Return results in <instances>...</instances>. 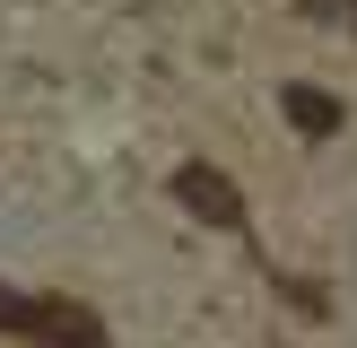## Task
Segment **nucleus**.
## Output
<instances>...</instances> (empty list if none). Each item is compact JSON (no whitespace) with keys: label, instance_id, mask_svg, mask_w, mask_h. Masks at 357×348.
I'll return each instance as SVG.
<instances>
[{"label":"nucleus","instance_id":"f257e3e1","mask_svg":"<svg viewBox=\"0 0 357 348\" xmlns=\"http://www.w3.org/2000/svg\"><path fill=\"white\" fill-rule=\"evenodd\" d=\"M174 200H183L201 226H244V191L227 183L218 166H201V157H192V166H174Z\"/></svg>","mask_w":357,"mask_h":348},{"label":"nucleus","instance_id":"f03ea898","mask_svg":"<svg viewBox=\"0 0 357 348\" xmlns=\"http://www.w3.org/2000/svg\"><path fill=\"white\" fill-rule=\"evenodd\" d=\"M35 348H105V322L70 296H35V322H26Z\"/></svg>","mask_w":357,"mask_h":348},{"label":"nucleus","instance_id":"7ed1b4c3","mask_svg":"<svg viewBox=\"0 0 357 348\" xmlns=\"http://www.w3.org/2000/svg\"><path fill=\"white\" fill-rule=\"evenodd\" d=\"M279 104H288V122H296L305 139H331V131H340V104H331L323 87H288Z\"/></svg>","mask_w":357,"mask_h":348},{"label":"nucleus","instance_id":"20e7f679","mask_svg":"<svg viewBox=\"0 0 357 348\" xmlns=\"http://www.w3.org/2000/svg\"><path fill=\"white\" fill-rule=\"evenodd\" d=\"M26 322H35V296H17V287H0V331H17V340H26Z\"/></svg>","mask_w":357,"mask_h":348},{"label":"nucleus","instance_id":"39448f33","mask_svg":"<svg viewBox=\"0 0 357 348\" xmlns=\"http://www.w3.org/2000/svg\"><path fill=\"white\" fill-rule=\"evenodd\" d=\"M305 17H357V0H296Z\"/></svg>","mask_w":357,"mask_h":348}]
</instances>
